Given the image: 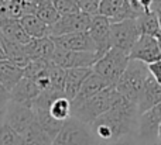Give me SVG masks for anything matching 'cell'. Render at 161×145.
<instances>
[{"label": "cell", "instance_id": "obj_1", "mask_svg": "<svg viewBox=\"0 0 161 145\" xmlns=\"http://www.w3.org/2000/svg\"><path fill=\"white\" fill-rule=\"evenodd\" d=\"M139 116L136 104L119 95L112 109L89 127L100 144H109L126 135L136 134Z\"/></svg>", "mask_w": 161, "mask_h": 145}, {"label": "cell", "instance_id": "obj_2", "mask_svg": "<svg viewBox=\"0 0 161 145\" xmlns=\"http://www.w3.org/2000/svg\"><path fill=\"white\" fill-rule=\"evenodd\" d=\"M117 96H119V93L114 87H108L100 93L95 95L93 97L85 100L83 103L72 107L71 117L76 118L86 126H91L95 120H97L100 116H103L112 109Z\"/></svg>", "mask_w": 161, "mask_h": 145}, {"label": "cell", "instance_id": "obj_3", "mask_svg": "<svg viewBox=\"0 0 161 145\" xmlns=\"http://www.w3.org/2000/svg\"><path fill=\"white\" fill-rule=\"evenodd\" d=\"M129 65V55L117 48H110L105 55H102L95 65L92 72L102 78L109 87H114Z\"/></svg>", "mask_w": 161, "mask_h": 145}, {"label": "cell", "instance_id": "obj_4", "mask_svg": "<svg viewBox=\"0 0 161 145\" xmlns=\"http://www.w3.org/2000/svg\"><path fill=\"white\" fill-rule=\"evenodd\" d=\"M148 76H150V72H148L147 65L139 61H129L127 68L122 75V78L119 79V82L116 83L114 89L126 100L136 104L137 97H139Z\"/></svg>", "mask_w": 161, "mask_h": 145}, {"label": "cell", "instance_id": "obj_5", "mask_svg": "<svg viewBox=\"0 0 161 145\" xmlns=\"http://www.w3.org/2000/svg\"><path fill=\"white\" fill-rule=\"evenodd\" d=\"M53 145H100V142L92 132L91 127L69 117L64 121Z\"/></svg>", "mask_w": 161, "mask_h": 145}, {"label": "cell", "instance_id": "obj_6", "mask_svg": "<svg viewBox=\"0 0 161 145\" xmlns=\"http://www.w3.org/2000/svg\"><path fill=\"white\" fill-rule=\"evenodd\" d=\"M139 38L140 33L136 20H122L117 23H110V30H109L110 48H117L129 55Z\"/></svg>", "mask_w": 161, "mask_h": 145}, {"label": "cell", "instance_id": "obj_7", "mask_svg": "<svg viewBox=\"0 0 161 145\" xmlns=\"http://www.w3.org/2000/svg\"><path fill=\"white\" fill-rule=\"evenodd\" d=\"M99 59L96 52H85V51H64L57 49L51 59L54 65L62 69H92L95 62Z\"/></svg>", "mask_w": 161, "mask_h": 145}, {"label": "cell", "instance_id": "obj_8", "mask_svg": "<svg viewBox=\"0 0 161 145\" xmlns=\"http://www.w3.org/2000/svg\"><path fill=\"white\" fill-rule=\"evenodd\" d=\"M161 123V104L142 113L137 121V138L144 145L158 144V126Z\"/></svg>", "mask_w": 161, "mask_h": 145}, {"label": "cell", "instance_id": "obj_9", "mask_svg": "<svg viewBox=\"0 0 161 145\" xmlns=\"http://www.w3.org/2000/svg\"><path fill=\"white\" fill-rule=\"evenodd\" d=\"M36 121L33 107L23 106V104L7 101V110H6V121L4 124L13 128L17 134L23 137L25 131L30 128V126Z\"/></svg>", "mask_w": 161, "mask_h": 145}, {"label": "cell", "instance_id": "obj_10", "mask_svg": "<svg viewBox=\"0 0 161 145\" xmlns=\"http://www.w3.org/2000/svg\"><path fill=\"white\" fill-rule=\"evenodd\" d=\"M91 21L92 16L82 11L69 16H61L58 21L50 27V37H61L72 33H88Z\"/></svg>", "mask_w": 161, "mask_h": 145}, {"label": "cell", "instance_id": "obj_11", "mask_svg": "<svg viewBox=\"0 0 161 145\" xmlns=\"http://www.w3.org/2000/svg\"><path fill=\"white\" fill-rule=\"evenodd\" d=\"M161 59V49L156 37L140 35L129 54V61H139L144 65H151Z\"/></svg>", "mask_w": 161, "mask_h": 145}, {"label": "cell", "instance_id": "obj_12", "mask_svg": "<svg viewBox=\"0 0 161 145\" xmlns=\"http://www.w3.org/2000/svg\"><path fill=\"white\" fill-rule=\"evenodd\" d=\"M109 30H110V20L105 16L92 17L91 27L88 30V34L91 35L92 41L96 47V55L102 56L110 49V39H109Z\"/></svg>", "mask_w": 161, "mask_h": 145}, {"label": "cell", "instance_id": "obj_13", "mask_svg": "<svg viewBox=\"0 0 161 145\" xmlns=\"http://www.w3.org/2000/svg\"><path fill=\"white\" fill-rule=\"evenodd\" d=\"M57 49L64 51H85V52H96L95 42L92 41L88 33H72L61 37H51Z\"/></svg>", "mask_w": 161, "mask_h": 145}, {"label": "cell", "instance_id": "obj_14", "mask_svg": "<svg viewBox=\"0 0 161 145\" xmlns=\"http://www.w3.org/2000/svg\"><path fill=\"white\" fill-rule=\"evenodd\" d=\"M158 104H161V86L154 80L153 76L150 75L147 78V80H146L144 86H143L142 92H140L137 101H136L139 114L158 106Z\"/></svg>", "mask_w": 161, "mask_h": 145}, {"label": "cell", "instance_id": "obj_15", "mask_svg": "<svg viewBox=\"0 0 161 145\" xmlns=\"http://www.w3.org/2000/svg\"><path fill=\"white\" fill-rule=\"evenodd\" d=\"M40 93H41V90L38 89V86L36 85V82L33 79L23 78L16 85V87L8 93V100L14 101V103L23 104V106L31 107L33 106V101L38 97Z\"/></svg>", "mask_w": 161, "mask_h": 145}, {"label": "cell", "instance_id": "obj_16", "mask_svg": "<svg viewBox=\"0 0 161 145\" xmlns=\"http://www.w3.org/2000/svg\"><path fill=\"white\" fill-rule=\"evenodd\" d=\"M24 49L30 61H47L51 62L55 52V44L51 37L45 38H33L27 45H24Z\"/></svg>", "mask_w": 161, "mask_h": 145}, {"label": "cell", "instance_id": "obj_17", "mask_svg": "<svg viewBox=\"0 0 161 145\" xmlns=\"http://www.w3.org/2000/svg\"><path fill=\"white\" fill-rule=\"evenodd\" d=\"M108 87H109L108 83H106L102 78H99L97 75H95V73L92 72L91 75H89L88 78L83 80V83H82V86H80L78 95H76L75 99L71 101V106H72V107L78 106V104L83 103V101L88 100V99L93 97L95 95L100 93L102 90L108 89Z\"/></svg>", "mask_w": 161, "mask_h": 145}, {"label": "cell", "instance_id": "obj_18", "mask_svg": "<svg viewBox=\"0 0 161 145\" xmlns=\"http://www.w3.org/2000/svg\"><path fill=\"white\" fill-rule=\"evenodd\" d=\"M0 34L10 41H14L21 45H27L31 41V38L27 35L24 28L21 27L19 18L7 17V18L0 20Z\"/></svg>", "mask_w": 161, "mask_h": 145}, {"label": "cell", "instance_id": "obj_19", "mask_svg": "<svg viewBox=\"0 0 161 145\" xmlns=\"http://www.w3.org/2000/svg\"><path fill=\"white\" fill-rule=\"evenodd\" d=\"M23 78H24V69L23 68L17 66L16 64L7 61V59L0 61V83L3 85V87L8 93L16 87V85Z\"/></svg>", "mask_w": 161, "mask_h": 145}, {"label": "cell", "instance_id": "obj_20", "mask_svg": "<svg viewBox=\"0 0 161 145\" xmlns=\"http://www.w3.org/2000/svg\"><path fill=\"white\" fill-rule=\"evenodd\" d=\"M92 73V69H67L65 76V86H64V96L68 100L72 101L75 96L78 95L83 80Z\"/></svg>", "mask_w": 161, "mask_h": 145}, {"label": "cell", "instance_id": "obj_21", "mask_svg": "<svg viewBox=\"0 0 161 145\" xmlns=\"http://www.w3.org/2000/svg\"><path fill=\"white\" fill-rule=\"evenodd\" d=\"M0 39H2L3 51H4V55H6L7 61L13 62L17 66L23 68V69L31 62L30 58L27 56V54H25L24 45L17 44V42H14V41H10V39H7L6 37H3L2 34H0Z\"/></svg>", "mask_w": 161, "mask_h": 145}, {"label": "cell", "instance_id": "obj_22", "mask_svg": "<svg viewBox=\"0 0 161 145\" xmlns=\"http://www.w3.org/2000/svg\"><path fill=\"white\" fill-rule=\"evenodd\" d=\"M19 20L21 27L24 28V31L31 39L50 37V27L45 23H42L36 14H24Z\"/></svg>", "mask_w": 161, "mask_h": 145}, {"label": "cell", "instance_id": "obj_23", "mask_svg": "<svg viewBox=\"0 0 161 145\" xmlns=\"http://www.w3.org/2000/svg\"><path fill=\"white\" fill-rule=\"evenodd\" d=\"M136 24L139 28L140 35H150V37H156L160 31V23H158V17L157 14L153 11L147 14H142L136 18Z\"/></svg>", "mask_w": 161, "mask_h": 145}, {"label": "cell", "instance_id": "obj_24", "mask_svg": "<svg viewBox=\"0 0 161 145\" xmlns=\"http://www.w3.org/2000/svg\"><path fill=\"white\" fill-rule=\"evenodd\" d=\"M23 140H24V145H53V140L45 134L37 120L23 134Z\"/></svg>", "mask_w": 161, "mask_h": 145}, {"label": "cell", "instance_id": "obj_25", "mask_svg": "<svg viewBox=\"0 0 161 145\" xmlns=\"http://www.w3.org/2000/svg\"><path fill=\"white\" fill-rule=\"evenodd\" d=\"M50 116L58 121H67L68 118L72 116V106H71V100H68L65 96H59L51 103L50 109Z\"/></svg>", "mask_w": 161, "mask_h": 145}, {"label": "cell", "instance_id": "obj_26", "mask_svg": "<svg viewBox=\"0 0 161 145\" xmlns=\"http://www.w3.org/2000/svg\"><path fill=\"white\" fill-rule=\"evenodd\" d=\"M50 82H51V90L64 93V86H65V76H67V70L57 66L51 62L50 66Z\"/></svg>", "mask_w": 161, "mask_h": 145}, {"label": "cell", "instance_id": "obj_27", "mask_svg": "<svg viewBox=\"0 0 161 145\" xmlns=\"http://www.w3.org/2000/svg\"><path fill=\"white\" fill-rule=\"evenodd\" d=\"M126 0H100L99 8H97V14L99 16H105L109 20H112L120 10Z\"/></svg>", "mask_w": 161, "mask_h": 145}, {"label": "cell", "instance_id": "obj_28", "mask_svg": "<svg viewBox=\"0 0 161 145\" xmlns=\"http://www.w3.org/2000/svg\"><path fill=\"white\" fill-rule=\"evenodd\" d=\"M0 145H24V140L8 126L0 127Z\"/></svg>", "mask_w": 161, "mask_h": 145}, {"label": "cell", "instance_id": "obj_29", "mask_svg": "<svg viewBox=\"0 0 161 145\" xmlns=\"http://www.w3.org/2000/svg\"><path fill=\"white\" fill-rule=\"evenodd\" d=\"M51 3L59 16H69L80 11L76 0H51Z\"/></svg>", "mask_w": 161, "mask_h": 145}, {"label": "cell", "instance_id": "obj_30", "mask_svg": "<svg viewBox=\"0 0 161 145\" xmlns=\"http://www.w3.org/2000/svg\"><path fill=\"white\" fill-rule=\"evenodd\" d=\"M106 145H144L136 135H126V137H122L119 140H114L112 142L106 144Z\"/></svg>", "mask_w": 161, "mask_h": 145}, {"label": "cell", "instance_id": "obj_31", "mask_svg": "<svg viewBox=\"0 0 161 145\" xmlns=\"http://www.w3.org/2000/svg\"><path fill=\"white\" fill-rule=\"evenodd\" d=\"M147 68H148L150 75L154 78V80L161 86V59L157 62H154V64H151V65H147Z\"/></svg>", "mask_w": 161, "mask_h": 145}, {"label": "cell", "instance_id": "obj_32", "mask_svg": "<svg viewBox=\"0 0 161 145\" xmlns=\"http://www.w3.org/2000/svg\"><path fill=\"white\" fill-rule=\"evenodd\" d=\"M7 101H8V100H0V127L4 126V121H6V110H7Z\"/></svg>", "mask_w": 161, "mask_h": 145}, {"label": "cell", "instance_id": "obj_33", "mask_svg": "<svg viewBox=\"0 0 161 145\" xmlns=\"http://www.w3.org/2000/svg\"><path fill=\"white\" fill-rule=\"evenodd\" d=\"M0 100H8V92L0 83Z\"/></svg>", "mask_w": 161, "mask_h": 145}, {"label": "cell", "instance_id": "obj_34", "mask_svg": "<svg viewBox=\"0 0 161 145\" xmlns=\"http://www.w3.org/2000/svg\"><path fill=\"white\" fill-rule=\"evenodd\" d=\"M6 59V55H4V51H3V45H2V39H0V61Z\"/></svg>", "mask_w": 161, "mask_h": 145}, {"label": "cell", "instance_id": "obj_35", "mask_svg": "<svg viewBox=\"0 0 161 145\" xmlns=\"http://www.w3.org/2000/svg\"><path fill=\"white\" fill-rule=\"evenodd\" d=\"M157 135H158V140H161V123L158 126V132H157Z\"/></svg>", "mask_w": 161, "mask_h": 145}, {"label": "cell", "instance_id": "obj_36", "mask_svg": "<svg viewBox=\"0 0 161 145\" xmlns=\"http://www.w3.org/2000/svg\"><path fill=\"white\" fill-rule=\"evenodd\" d=\"M100 145H106V144H100Z\"/></svg>", "mask_w": 161, "mask_h": 145}, {"label": "cell", "instance_id": "obj_37", "mask_svg": "<svg viewBox=\"0 0 161 145\" xmlns=\"http://www.w3.org/2000/svg\"><path fill=\"white\" fill-rule=\"evenodd\" d=\"M156 145H160V144H156Z\"/></svg>", "mask_w": 161, "mask_h": 145}]
</instances>
